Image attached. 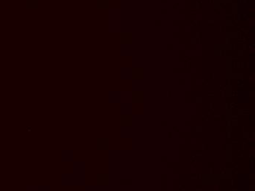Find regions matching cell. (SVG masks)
Here are the masks:
<instances>
[{"instance_id":"6da1fadb","label":"cell","mask_w":255,"mask_h":191,"mask_svg":"<svg viewBox=\"0 0 255 191\" xmlns=\"http://www.w3.org/2000/svg\"><path fill=\"white\" fill-rule=\"evenodd\" d=\"M168 138H172V134L171 133H168Z\"/></svg>"},{"instance_id":"7a4b0ae2","label":"cell","mask_w":255,"mask_h":191,"mask_svg":"<svg viewBox=\"0 0 255 191\" xmlns=\"http://www.w3.org/2000/svg\"><path fill=\"white\" fill-rule=\"evenodd\" d=\"M172 92H169H169H168V96H169H169H172Z\"/></svg>"},{"instance_id":"3957f363","label":"cell","mask_w":255,"mask_h":191,"mask_svg":"<svg viewBox=\"0 0 255 191\" xmlns=\"http://www.w3.org/2000/svg\"><path fill=\"white\" fill-rule=\"evenodd\" d=\"M230 122H228V126H230Z\"/></svg>"}]
</instances>
